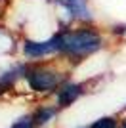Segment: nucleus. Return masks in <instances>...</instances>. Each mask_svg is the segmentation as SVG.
I'll use <instances>...</instances> for the list:
<instances>
[{
    "label": "nucleus",
    "mask_w": 126,
    "mask_h": 128,
    "mask_svg": "<svg viewBox=\"0 0 126 128\" xmlns=\"http://www.w3.org/2000/svg\"><path fill=\"white\" fill-rule=\"evenodd\" d=\"M23 52L29 58H42V56H48V54H52V52H61L59 34L58 36H52L46 42H31V40H27L23 44Z\"/></svg>",
    "instance_id": "7ed1b4c3"
},
{
    "label": "nucleus",
    "mask_w": 126,
    "mask_h": 128,
    "mask_svg": "<svg viewBox=\"0 0 126 128\" xmlns=\"http://www.w3.org/2000/svg\"><path fill=\"white\" fill-rule=\"evenodd\" d=\"M67 8L73 17L78 19H90V8L86 0H67Z\"/></svg>",
    "instance_id": "39448f33"
},
{
    "label": "nucleus",
    "mask_w": 126,
    "mask_h": 128,
    "mask_svg": "<svg viewBox=\"0 0 126 128\" xmlns=\"http://www.w3.org/2000/svg\"><path fill=\"white\" fill-rule=\"evenodd\" d=\"M88 128H116V120L111 117H103V118H98L94 124H90Z\"/></svg>",
    "instance_id": "0eeeda50"
},
{
    "label": "nucleus",
    "mask_w": 126,
    "mask_h": 128,
    "mask_svg": "<svg viewBox=\"0 0 126 128\" xmlns=\"http://www.w3.org/2000/svg\"><path fill=\"white\" fill-rule=\"evenodd\" d=\"M12 128H36V124H34L32 117H23L12 124Z\"/></svg>",
    "instance_id": "6e6552de"
},
{
    "label": "nucleus",
    "mask_w": 126,
    "mask_h": 128,
    "mask_svg": "<svg viewBox=\"0 0 126 128\" xmlns=\"http://www.w3.org/2000/svg\"><path fill=\"white\" fill-rule=\"evenodd\" d=\"M56 113H58L56 107H38L31 117H32V120H34L36 126H44L46 122H50V120L56 117Z\"/></svg>",
    "instance_id": "423d86ee"
},
{
    "label": "nucleus",
    "mask_w": 126,
    "mask_h": 128,
    "mask_svg": "<svg viewBox=\"0 0 126 128\" xmlns=\"http://www.w3.org/2000/svg\"><path fill=\"white\" fill-rule=\"evenodd\" d=\"M25 78L34 92H54L63 84V75L48 67H32L25 71Z\"/></svg>",
    "instance_id": "f03ea898"
},
{
    "label": "nucleus",
    "mask_w": 126,
    "mask_h": 128,
    "mask_svg": "<svg viewBox=\"0 0 126 128\" xmlns=\"http://www.w3.org/2000/svg\"><path fill=\"white\" fill-rule=\"evenodd\" d=\"M82 92L84 90L80 84H61L58 90V96H56L58 107H69L82 96Z\"/></svg>",
    "instance_id": "20e7f679"
},
{
    "label": "nucleus",
    "mask_w": 126,
    "mask_h": 128,
    "mask_svg": "<svg viewBox=\"0 0 126 128\" xmlns=\"http://www.w3.org/2000/svg\"><path fill=\"white\" fill-rule=\"evenodd\" d=\"M59 42H61V52L69 54V56H74V58L88 56V54H92V52L101 48L100 34L90 31V29L61 32L59 34Z\"/></svg>",
    "instance_id": "f257e3e1"
}]
</instances>
